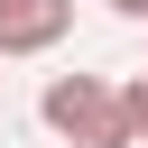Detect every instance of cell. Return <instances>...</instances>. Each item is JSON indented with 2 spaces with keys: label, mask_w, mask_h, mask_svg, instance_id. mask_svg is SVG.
I'll return each instance as SVG.
<instances>
[{
  "label": "cell",
  "mask_w": 148,
  "mask_h": 148,
  "mask_svg": "<svg viewBox=\"0 0 148 148\" xmlns=\"http://www.w3.org/2000/svg\"><path fill=\"white\" fill-rule=\"evenodd\" d=\"M111 102H120V120H130V139L148 148V65H139L130 83H111Z\"/></svg>",
  "instance_id": "3957f363"
},
{
  "label": "cell",
  "mask_w": 148,
  "mask_h": 148,
  "mask_svg": "<svg viewBox=\"0 0 148 148\" xmlns=\"http://www.w3.org/2000/svg\"><path fill=\"white\" fill-rule=\"evenodd\" d=\"M37 120H46L56 139H74V148H139L102 74H56V83L37 92Z\"/></svg>",
  "instance_id": "6da1fadb"
},
{
  "label": "cell",
  "mask_w": 148,
  "mask_h": 148,
  "mask_svg": "<svg viewBox=\"0 0 148 148\" xmlns=\"http://www.w3.org/2000/svg\"><path fill=\"white\" fill-rule=\"evenodd\" d=\"M111 9H120V18H148V0H111Z\"/></svg>",
  "instance_id": "277c9868"
},
{
  "label": "cell",
  "mask_w": 148,
  "mask_h": 148,
  "mask_svg": "<svg viewBox=\"0 0 148 148\" xmlns=\"http://www.w3.org/2000/svg\"><path fill=\"white\" fill-rule=\"evenodd\" d=\"M74 28V0H0V56H46L65 46Z\"/></svg>",
  "instance_id": "7a4b0ae2"
}]
</instances>
